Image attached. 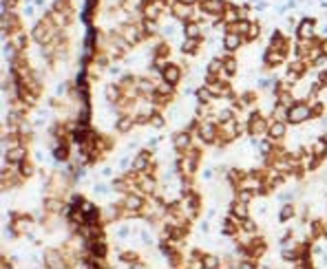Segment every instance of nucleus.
<instances>
[{"mask_svg":"<svg viewBox=\"0 0 327 269\" xmlns=\"http://www.w3.org/2000/svg\"><path fill=\"white\" fill-rule=\"evenodd\" d=\"M243 132H247V128H245V123H239L237 117L228 119V122H219V141H217V146L232 144V141L239 139Z\"/></svg>","mask_w":327,"mask_h":269,"instance_id":"nucleus-1","label":"nucleus"},{"mask_svg":"<svg viewBox=\"0 0 327 269\" xmlns=\"http://www.w3.org/2000/svg\"><path fill=\"white\" fill-rule=\"evenodd\" d=\"M245 128L254 139H263L268 135V128H270V117H265L263 113L252 108L250 115H247V122H245Z\"/></svg>","mask_w":327,"mask_h":269,"instance_id":"nucleus-2","label":"nucleus"},{"mask_svg":"<svg viewBox=\"0 0 327 269\" xmlns=\"http://www.w3.org/2000/svg\"><path fill=\"white\" fill-rule=\"evenodd\" d=\"M179 210L188 216L190 220H194L199 214H201V196H199L197 190H190V192H184L179 196Z\"/></svg>","mask_w":327,"mask_h":269,"instance_id":"nucleus-3","label":"nucleus"},{"mask_svg":"<svg viewBox=\"0 0 327 269\" xmlns=\"http://www.w3.org/2000/svg\"><path fill=\"white\" fill-rule=\"evenodd\" d=\"M55 31H60V29H55V24L51 22V18L49 16H44L42 20H38L33 26H31V42H35V44H44L49 38H51Z\"/></svg>","mask_w":327,"mask_h":269,"instance_id":"nucleus-4","label":"nucleus"},{"mask_svg":"<svg viewBox=\"0 0 327 269\" xmlns=\"http://www.w3.org/2000/svg\"><path fill=\"white\" fill-rule=\"evenodd\" d=\"M168 9H170L168 0H144L141 7H139V13H141V18H146V20L159 22V18H162L164 13H168Z\"/></svg>","mask_w":327,"mask_h":269,"instance_id":"nucleus-5","label":"nucleus"},{"mask_svg":"<svg viewBox=\"0 0 327 269\" xmlns=\"http://www.w3.org/2000/svg\"><path fill=\"white\" fill-rule=\"evenodd\" d=\"M146 198L148 196H144L141 192H126V194H122V207H124V216H139V212H141V207L146 205Z\"/></svg>","mask_w":327,"mask_h":269,"instance_id":"nucleus-6","label":"nucleus"},{"mask_svg":"<svg viewBox=\"0 0 327 269\" xmlns=\"http://www.w3.org/2000/svg\"><path fill=\"white\" fill-rule=\"evenodd\" d=\"M33 223H35V219L31 214H27V212H13L9 232H11L13 236H27V234L33 229Z\"/></svg>","mask_w":327,"mask_h":269,"instance_id":"nucleus-7","label":"nucleus"},{"mask_svg":"<svg viewBox=\"0 0 327 269\" xmlns=\"http://www.w3.org/2000/svg\"><path fill=\"white\" fill-rule=\"evenodd\" d=\"M309 119H312V108H309L307 99H299L287 110V123H292V126H300V123L309 122Z\"/></svg>","mask_w":327,"mask_h":269,"instance_id":"nucleus-8","label":"nucleus"},{"mask_svg":"<svg viewBox=\"0 0 327 269\" xmlns=\"http://www.w3.org/2000/svg\"><path fill=\"white\" fill-rule=\"evenodd\" d=\"M73 176H66L64 172H53L47 181V194H57V196H66V190L73 185Z\"/></svg>","mask_w":327,"mask_h":269,"instance_id":"nucleus-9","label":"nucleus"},{"mask_svg":"<svg viewBox=\"0 0 327 269\" xmlns=\"http://www.w3.org/2000/svg\"><path fill=\"white\" fill-rule=\"evenodd\" d=\"M199 7L203 11V20H221L228 9V2L225 0H201Z\"/></svg>","mask_w":327,"mask_h":269,"instance_id":"nucleus-10","label":"nucleus"},{"mask_svg":"<svg viewBox=\"0 0 327 269\" xmlns=\"http://www.w3.org/2000/svg\"><path fill=\"white\" fill-rule=\"evenodd\" d=\"M117 29H119V33H122L124 38L128 40V44H131V47H137V44H141V42L146 40V35H144V31H141V26L137 24V22H133V20L122 22Z\"/></svg>","mask_w":327,"mask_h":269,"instance_id":"nucleus-11","label":"nucleus"},{"mask_svg":"<svg viewBox=\"0 0 327 269\" xmlns=\"http://www.w3.org/2000/svg\"><path fill=\"white\" fill-rule=\"evenodd\" d=\"M294 35L296 40H314L318 35V22L314 18H303L294 26Z\"/></svg>","mask_w":327,"mask_h":269,"instance_id":"nucleus-12","label":"nucleus"},{"mask_svg":"<svg viewBox=\"0 0 327 269\" xmlns=\"http://www.w3.org/2000/svg\"><path fill=\"white\" fill-rule=\"evenodd\" d=\"M139 192L144 196H153V194L162 192V183L155 174H148V172H139Z\"/></svg>","mask_w":327,"mask_h":269,"instance_id":"nucleus-13","label":"nucleus"},{"mask_svg":"<svg viewBox=\"0 0 327 269\" xmlns=\"http://www.w3.org/2000/svg\"><path fill=\"white\" fill-rule=\"evenodd\" d=\"M42 263H44V267H49V269H64V267H69L60 247H49V249L44 251Z\"/></svg>","mask_w":327,"mask_h":269,"instance_id":"nucleus-14","label":"nucleus"},{"mask_svg":"<svg viewBox=\"0 0 327 269\" xmlns=\"http://www.w3.org/2000/svg\"><path fill=\"white\" fill-rule=\"evenodd\" d=\"M170 144H172V148H175V152L181 154V152H186V150L194 144V137H192V132H190L188 128H181V130H177L175 135H172Z\"/></svg>","mask_w":327,"mask_h":269,"instance_id":"nucleus-15","label":"nucleus"},{"mask_svg":"<svg viewBox=\"0 0 327 269\" xmlns=\"http://www.w3.org/2000/svg\"><path fill=\"white\" fill-rule=\"evenodd\" d=\"M245 42L247 40L241 33H234V31H223V38H221V47H223L225 53H237Z\"/></svg>","mask_w":327,"mask_h":269,"instance_id":"nucleus-16","label":"nucleus"},{"mask_svg":"<svg viewBox=\"0 0 327 269\" xmlns=\"http://www.w3.org/2000/svg\"><path fill=\"white\" fill-rule=\"evenodd\" d=\"M93 128H91V123H82V122H75V126H73V132H71V139H73V144H78V146H82V144H86L88 139L93 137Z\"/></svg>","mask_w":327,"mask_h":269,"instance_id":"nucleus-17","label":"nucleus"},{"mask_svg":"<svg viewBox=\"0 0 327 269\" xmlns=\"http://www.w3.org/2000/svg\"><path fill=\"white\" fill-rule=\"evenodd\" d=\"M285 60H287V55H285V53H281V51H276V49H270L268 47V51L263 53V66L268 71L283 66V64H285Z\"/></svg>","mask_w":327,"mask_h":269,"instance_id":"nucleus-18","label":"nucleus"},{"mask_svg":"<svg viewBox=\"0 0 327 269\" xmlns=\"http://www.w3.org/2000/svg\"><path fill=\"white\" fill-rule=\"evenodd\" d=\"M162 79H166V82L175 84V86H179L181 79H184V69H181V64H177V62H168V66L162 71Z\"/></svg>","mask_w":327,"mask_h":269,"instance_id":"nucleus-19","label":"nucleus"},{"mask_svg":"<svg viewBox=\"0 0 327 269\" xmlns=\"http://www.w3.org/2000/svg\"><path fill=\"white\" fill-rule=\"evenodd\" d=\"M25 159H29V146H25V144L16 146V148L4 150V161L11 163V166H16V163H22Z\"/></svg>","mask_w":327,"mask_h":269,"instance_id":"nucleus-20","label":"nucleus"},{"mask_svg":"<svg viewBox=\"0 0 327 269\" xmlns=\"http://www.w3.org/2000/svg\"><path fill=\"white\" fill-rule=\"evenodd\" d=\"M292 47H294V42L287 40L281 31H274L272 38H270V49H276V51L285 53V55H290V53H292Z\"/></svg>","mask_w":327,"mask_h":269,"instance_id":"nucleus-21","label":"nucleus"},{"mask_svg":"<svg viewBox=\"0 0 327 269\" xmlns=\"http://www.w3.org/2000/svg\"><path fill=\"white\" fill-rule=\"evenodd\" d=\"M86 254L95 256V258H106V256H109V243H106V238L86 241Z\"/></svg>","mask_w":327,"mask_h":269,"instance_id":"nucleus-22","label":"nucleus"},{"mask_svg":"<svg viewBox=\"0 0 327 269\" xmlns=\"http://www.w3.org/2000/svg\"><path fill=\"white\" fill-rule=\"evenodd\" d=\"M237 71H239V60L234 57V53H225L223 55V71L219 73V77L230 82V77H234Z\"/></svg>","mask_w":327,"mask_h":269,"instance_id":"nucleus-23","label":"nucleus"},{"mask_svg":"<svg viewBox=\"0 0 327 269\" xmlns=\"http://www.w3.org/2000/svg\"><path fill=\"white\" fill-rule=\"evenodd\" d=\"M71 141L73 139H57L55 141V146H53V157H55V161H60V163H64V161H69L71 159Z\"/></svg>","mask_w":327,"mask_h":269,"instance_id":"nucleus-24","label":"nucleus"},{"mask_svg":"<svg viewBox=\"0 0 327 269\" xmlns=\"http://www.w3.org/2000/svg\"><path fill=\"white\" fill-rule=\"evenodd\" d=\"M272 141H283L287 137V122H278V119H270L268 135Z\"/></svg>","mask_w":327,"mask_h":269,"instance_id":"nucleus-25","label":"nucleus"},{"mask_svg":"<svg viewBox=\"0 0 327 269\" xmlns=\"http://www.w3.org/2000/svg\"><path fill=\"white\" fill-rule=\"evenodd\" d=\"M150 163H153V152H150V150H139V152L135 154V159H133L131 168L135 172H146L150 168Z\"/></svg>","mask_w":327,"mask_h":269,"instance_id":"nucleus-26","label":"nucleus"},{"mask_svg":"<svg viewBox=\"0 0 327 269\" xmlns=\"http://www.w3.org/2000/svg\"><path fill=\"white\" fill-rule=\"evenodd\" d=\"M309 238H312L314 243L321 241V238H327V220H323V219L309 220Z\"/></svg>","mask_w":327,"mask_h":269,"instance_id":"nucleus-27","label":"nucleus"},{"mask_svg":"<svg viewBox=\"0 0 327 269\" xmlns=\"http://www.w3.org/2000/svg\"><path fill=\"white\" fill-rule=\"evenodd\" d=\"M239 229H241V219H237L234 214H228V219H225L223 225H221V232H223V236L234 238L239 234Z\"/></svg>","mask_w":327,"mask_h":269,"instance_id":"nucleus-28","label":"nucleus"},{"mask_svg":"<svg viewBox=\"0 0 327 269\" xmlns=\"http://www.w3.org/2000/svg\"><path fill=\"white\" fill-rule=\"evenodd\" d=\"M307 148L312 150V154L318 159V161H325L327 159V137H316Z\"/></svg>","mask_w":327,"mask_h":269,"instance_id":"nucleus-29","label":"nucleus"},{"mask_svg":"<svg viewBox=\"0 0 327 269\" xmlns=\"http://www.w3.org/2000/svg\"><path fill=\"white\" fill-rule=\"evenodd\" d=\"M203 22H197V20H188L184 22V35L190 40H203Z\"/></svg>","mask_w":327,"mask_h":269,"instance_id":"nucleus-30","label":"nucleus"},{"mask_svg":"<svg viewBox=\"0 0 327 269\" xmlns=\"http://www.w3.org/2000/svg\"><path fill=\"white\" fill-rule=\"evenodd\" d=\"M135 126H137V123H135V115H117V119H115V130L122 132V135L131 132Z\"/></svg>","mask_w":327,"mask_h":269,"instance_id":"nucleus-31","label":"nucleus"},{"mask_svg":"<svg viewBox=\"0 0 327 269\" xmlns=\"http://www.w3.org/2000/svg\"><path fill=\"white\" fill-rule=\"evenodd\" d=\"M230 214H234L237 219H245V216H250V203L241 201V198H232V203H230Z\"/></svg>","mask_w":327,"mask_h":269,"instance_id":"nucleus-32","label":"nucleus"},{"mask_svg":"<svg viewBox=\"0 0 327 269\" xmlns=\"http://www.w3.org/2000/svg\"><path fill=\"white\" fill-rule=\"evenodd\" d=\"M265 251H268V243H265V238L261 236H254V241H252V245L247 247V254L252 256V258L259 260L261 256H265Z\"/></svg>","mask_w":327,"mask_h":269,"instance_id":"nucleus-33","label":"nucleus"},{"mask_svg":"<svg viewBox=\"0 0 327 269\" xmlns=\"http://www.w3.org/2000/svg\"><path fill=\"white\" fill-rule=\"evenodd\" d=\"M274 99L278 101V104H283V106H287V108H290V106H294L296 101V95H294V88H292V91H278V93H274Z\"/></svg>","mask_w":327,"mask_h":269,"instance_id":"nucleus-34","label":"nucleus"},{"mask_svg":"<svg viewBox=\"0 0 327 269\" xmlns=\"http://www.w3.org/2000/svg\"><path fill=\"white\" fill-rule=\"evenodd\" d=\"M292 219H296V205L287 201L285 205L278 210V220H281V223H290Z\"/></svg>","mask_w":327,"mask_h":269,"instance_id":"nucleus-35","label":"nucleus"},{"mask_svg":"<svg viewBox=\"0 0 327 269\" xmlns=\"http://www.w3.org/2000/svg\"><path fill=\"white\" fill-rule=\"evenodd\" d=\"M104 93H106V101H109V104H117V101L122 99V88H119V84H117V82L109 84Z\"/></svg>","mask_w":327,"mask_h":269,"instance_id":"nucleus-36","label":"nucleus"},{"mask_svg":"<svg viewBox=\"0 0 327 269\" xmlns=\"http://www.w3.org/2000/svg\"><path fill=\"white\" fill-rule=\"evenodd\" d=\"M166 123H168L166 115L162 113V108H157V110L153 113V117H150V123H148V126L155 128V130H164V128H166Z\"/></svg>","mask_w":327,"mask_h":269,"instance_id":"nucleus-37","label":"nucleus"},{"mask_svg":"<svg viewBox=\"0 0 327 269\" xmlns=\"http://www.w3.org/2000/svg\"><path fill=\"white\" fill-rule=\"evenodd\" d=\"M199 49H201V40H190V38H186L184 44H181V51H184L186 55H197Z\"/></svg>","mask_w":327,"mask_h":269,"instance_id":"nucleus-38","label":"nucleus"},{"mask_svg":"<svg viewBox=\"0 0 327 269\" xmlns=\"http://www.w3.org/2000/svg\"><path fill=\"white\" fill-rule=\"evenodd\" d=\"M201 265H203V269H219L221 267V258L217 254H208V251H203Z\"/></svg>","mask_w":327,"mask_h":269,"instance_id":"nucleus-39","label":"nucleus"},{"mask_svg":"<svg viewBox=\"0 0 327 269\" xmlns=\"http://www.w3.org/2000/svg\"><path fill=\"white\" fill-rule=\"evenodd\" d=\"M287 106L278 104L276 99H274V106H272V115H270V119H278V122H287Z\"/></svg>","mask_w":327,"mask_h":269,"instance_id":"nucleus-40","label":"nucleus"},{"mask_svg":"<svg viewBox=\"0 0 327 269\" xmlns=\"http://www.w3.org/2000/svg\"><path fill=\"white\" fill-rule=\"evenodd\" d=\"M18 172H20L25 179H31V176L35 174V163L31 161V159H25L22 163H18Z\"/></svg>","mask_w":327,"mask_h":269,"instance_id":"nucleus-41","label":"nucleus"},{"mask_svg":"<svg viewBox=\"0 0 327 269\" xmlns=\"http://www.w3.org/2000/svg\"><path fill=\"white\" fill-rule=\"evenodd\" d=\"M239 20V11H237V4L228 2V9H225L223 18H221V24H230V22H237Z\"/></svg>","mask_w":327,"mask_h":269,"instance_id":"nucleus-42","label":"nucleus"},{"mask_svg":"<svg viewBox=\"0 0 327 269\" xmlns=\"http://www.w3.org/2000/svg\"><path fill=\"white\" fill-rule=\"evenodd\" d=\"M261 33H263V26H261V22L252 20L250 22V29H247V33H245V40H247V42H254V40L261 38Z\"/></svg>","mask_w":327,"mask_h":269,"instance_id":"nucleus-43","label":"nucleus"},{"mask_svg":"<svg viewBox=\"0 0 327 269\" xmlns=\"http://www.w3.org/2000/svg\"><path fill=\"white\" fill-rule=\"evenodd\" d=\"M194 95H197V101H215V99H217V97L212 95V91L208 88V84L199 86L197 91H194Z\"/></svg>","mask_w":327,"mask_h":269,"instance_id":"nucleus-44","label":"nucleus"},{"mask_svg":"<svg viewBox=\"0 0 327 269\" xmlns=\"http://www.w3.org/2000/svg\"><path fill=\"white\" fill-rule=\"evenodd\" d=\"M223 71V57H212L206 66V73H212V75H219Z\"/></svg>","mask_w":327,"mask_h":269,"instance_id":"nucleus-45","label":"nucleus"},{"mask_svg":"<svg viewBox=\"0 0 327 269\" xmlns=\"http://www.w3.org/2000/svg\"><path fill=\"white\" fill-rule=\"evenodd\" d=\"M51 7H53V9H57V11L73 13V0H53Z\"/></svg>","mask_w":327,"mask_h":269,"instance_id":"nucleus-46","label":"nucleus"},{"mask_svg":"<svg viewBox=\"0 0 327 269\" xmlns=\"http://www.w3.org/2000/svg\"><path fill=\"white\" fill-rule=\"evenodd\" d=\"M309 108H312V119H321L323 115H325V104H323L321 99L312 101V104H309Z\"/></svg>","mask_w":327,"mask_h":269,"instance_id":"nucleus-47","label":"nucleus"},{"mask_svg":"<svg viewBox=\"0 0 327 269\" xmlns=\"http://www.w3.org/2000/svg\"><path fill=\"white\" fill-rule=\"evenodd\" d=\"M241 229H243V232L256 234V229H259V225H256V220L252 219V216H245V219H241Z\"/></svg>","mask_w":327,"mask_h":269,"instance_id":"nucleus-48","label":"nucleus"},{"mask_svg":"<svg viewBox=\"0 0 327 269\" xmlns=\"http://www.w3.org/2000/svg\"><path fill=\"white\" fill-rule=\"evenodd\" d=\"M20 0H2V11H18Z\"/></svg>","mask_w":327,"mask_h":269,"instance_id":"nucleus-49","label":"nucleus"},{"mask_svg":"<svg viewBox=\"0 0 327 269\" xmlns=\"http://www.w3.org/2000/svg\"><path fill=\"white\" fill-rule=\"evenodd\" d=\"M237 11H239V20H247L250 18V7H245V4H237Z\"/></svg>","mask_w":327,"mask_h":269,"instance_id":"nucleus-50","label":"nucleus"},{"mask_svg":"<svg viewBox=\"0 0 327 269\" xmlns=\"http://www.w3.org/2000/svg\"><path fill=\"white\" fill-rule=\"evenodd\" d=\"M0 267H2V269H11L13 267V263L7 258V254H2V258H0Z\"/></svg>","mask_w":327,"mask_h":269,"instance_id":"nucleus-51","label":"nucleus"},{"mask_svg":"<svg viewBox=\"0 0 327 269\" xmlns=\"http://www.w3.org/2000/svg\"><path fill=\"white\" fill-rule=\"evenodd\" d=\"M316 79L323 84V88H327V69H323L321 73H318V77H316Z\"/></svg>","mask_w":327,"mask_h":269,"instance_id":"nucleus-52","label":"nucleus"},{"mask_svg":"<svg viewBox=\"0 0 327 269\" xmlns=\"http://www.w3.org/2000/svg\"><path fill=\"white\" fill-rule=\"evenodd\" d=\"M321 51L327 55V38H321Z\"/></svg>","mask_w":327,"mask_h":269,"instance_id":"nucleus-53","label":"nucleus"},{"mask_svg":"<svg viewBox=\"0 0 327 269\" xmlns=\"http://www.w3.org/2000/svg\"><path fill=\"white\" fill-rule=\"evenodd\" d=\"M177 2H184V4H199L201 0H177Z\"/></svg>","mask_w":327,"mask_h":269,"instance_id":"nucleus-54","label":"nucleus"}]
</instances>
